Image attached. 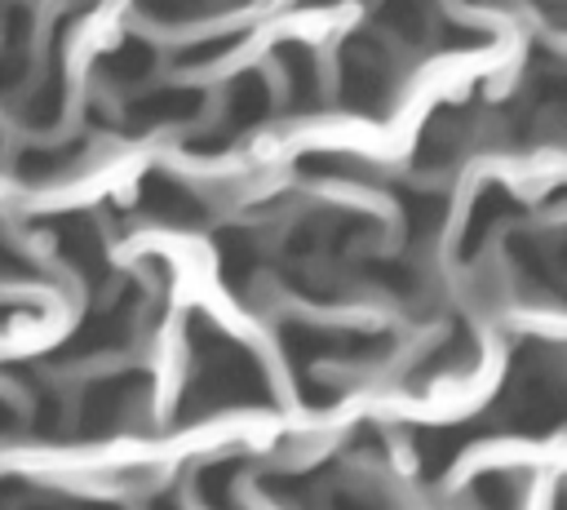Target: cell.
Segmentation results:
<instances>
[{"mask_svg": "<svg viewBox=\"0 0 567 510\" xmlns=\"http://www.w3.org/2000/svg\"><path fill=\"white\" fill-rule=\"evenodd\" d=\"M230 129H252L257 120H266L270 111V89L257 71H244L235 84H230Z\"/></svg>", "mask_w": 567, "mask_h": 510, "instance_id": "5", "label": "cell"}, {"mask_svg": "<svg viewBox=\"0 0 567 510\" xmlns=\"http://www.w3.org/2000/svg\"><path fill=\"white\" fill-rule=\"evenodd\" d=\"M341 98L359 115H381L394 98L390 53L372 35H354L341 49Z\"/></svg>", "mask_w": 567, "mask_h": 510, "instance_id": "1", "label": "cell"}, {"mask_svg": "<svg viewBox=\"0 0 567 510\" xmlns=\"http://www.w3.org/2000/svg\"><path fill=\"white\" fill-rule=\"evenodd\" d=\"M204 111V93L195 89H159L146 93L128 106V129H155V124H177V120H195Z\"/></svg>", "mask_w": 567, "mask_h": 510, "instance_id": "2", "label": "cell"}, {"mask_svg": "<svg viewBox=\"0 0 567 510\" xmlns=\"http://www.w3.org/2000/svg\"><path fill=\"white\" fill-rule=\"evenodd\" d=\"M102 62H106V75H111V80H124V84H128V80H142V75L151 71V49H146L142 40H124V44H120L115 53H106Z\"/></svg>", "mask_w": 567, "mask_h": 510, "instance_id": "7", "label": "cell"}, {"mask_svg": "<svg viewBox=\"0 0 567 510\" xmlns=\"http://www.w3.org/2000/svg\"><path fill=\"white\" fill-rule=\"evenodd\" d=\"M142 204H146L151 213L168 217V222H195V217L204 213L199 200H195L182 182H173V177H164V173H155V177L142 182Z\"/></svg>", "mask_w": 567, "mask_h": 510, "instance_id": "4", "label": "cell"}, {"mask_svg": "<svg viewBox=\"0 0 567 510\" xmlns=\"http://www.w3.org/2000/svg\"><path fill=\"white\" fill-rule=\"evenodd\" d=\"M381 18H385V27L394 31V35H403V40H425L430 31H434V0H385L381 4Z\"/></svg>", "mask_w": 567, "mask_h": 510, "instance_id": "6", "label": "cell"}, {"mask_svg": "<svg viewBox=\"0 0 567 510\" xmlns=\"http://www.w3.org/2000/svg\"><path fill=\"white\" fill-rule=\"evenodd\" d=\"M137 9L155 22H195L217 9V0H137Z\"/></svg>", "mask_w": 567, "mask_h": 510, "instance_id": "8", "label": "cell"}, {"mask_svg": "<svg viewBox=\"0 0 567 510\" xmlns=\"http://www.w3.org/2000/svg\"><path fill=\"white\" fill-rule=\"evenodd\" d=\"M279 67H284V80H288V98L297 111L315 106L319 102V62L306 44H284L279 49Z\"/></svg>", "mask_w": 567, "mask_h": 510, "instance_id": "3", "label": "cell"}]
</instances>
